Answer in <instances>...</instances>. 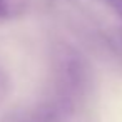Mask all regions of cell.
<instances>
[{
  "label": "cell",
  "mask_w": 122,
  "mask_h": 122,
  "mask_svg": "<svg viewBox=\"0 0 122 122\" xmlns=\"http://www.w3.org/2000/svg\"><path fill=\"white\" fill-rule=\"evenodd\" d=\"M27 12V0H0V20H14Z\"/></svg>",
  "instance_id": "cell-1"
},
{
  "label": "cell",
  "mask_w": 122,
  "mask_h": 122,
  "mask_svg": "<svg viewBox=\"0 0 122 122\" xmlns=\"http://www.w3.org/2000/svg\"><path fill=\"white\" fill-rule=\"evenodd\" d=\"M107 4L114 9V12L119 17H122V0H107Z\"/></svg>",
  "instance_id": "cell-2"
}]
</instances>
